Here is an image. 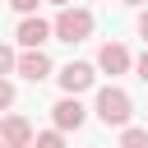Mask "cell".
Here are the masks:
<instances>
[{
    "instance_id": "ba28073f",
    "label": "cell",
    "mask_w": 148,
    "mask_h": 148,
    "mask_svg": "<svg viewBox=\"0 0 148 148\" xmlns=\"http://www.w3.org/2000/svg\"><path fill=\"white\" fill-rule=\"evenodd\" d=\"M134 60H130V51L120 46V42H106L102 51H97V69H106V74H125Z\"/></svg>"
},
{
    "instance_id": "7a4b0ae2",
    "label": "cell",
    "mask_w": 148,
    "mask_h": 148,
    "mask_svg": "<svg viewBox=\"0 0 148 148\" xmlns=\"http://www.w3.org/2000/svg\"><path fill=\"white\" fill-rule=\"evenodd\" d=\"M56 37H60V42H83V37H92V14L65 5V9L56 14Z\"/></svg>"
},
{
    "instance_id": "4fadbf2b",
    "label": "cell",
    "mask_w": 148,
    "mask_h": 148,
    "mask_svg": "<svg viewBox=\"0 0 148 148\" xmlns=\"http://www.w3.org/2000/svg\"><path fill=\"white\" fill-rule=\"evenodd\" d=\"M9 9H18V14H32V9H37V0H9Z\"/></svg>"
},
{
    "instance_id": "5bb4252c",
    "label": "cell",
    "mask_w": 148,
    "mask_h": 148,
    "mask_svg": "<svg viewBox=\"0 0 148 148\" xmlns=\"http://www.w3.org/2000/svg\"><path fill=\"white\" fill-rule=\"evenodd\" d=\"M134 69H139V79H143V83H148V51H143V56H139V60H134Z\"/></svg>"
},
{
    "instance_id": "52a82bcc",
    "label": "cell",
    "mask_w": 148,
    "mask_h": 148,
    "mask_svg": "<svg viewBox=\"0 0 148 148\" xmlns=\"http://www.w3.org/2000/svg\"><path fill=\"white\" fill-rule=\"evenodd\" d=\"M51 32H56V23H46V18H32V14H28V18L18 23V32H14V37H18V46H42Z\"/></svg>"
},
{
    "instance_id": "9a60e30c",
    "label": "cell",
    "mask_w": 148,
    "mask_h": 148,
    "mask_svg": "<svg viewBox=\"0 0 148 148\" xmlns=\"http://www.w3.org/2000/svg\"><path fill=\"white\" fill-rule=\"evenodd\" d=\"M139 37H143V42H148V9H143V14H139Z\"/></svg>"
},
{
    "instance_id": "3957f363",
    "label": "cell",
    "mask_w": 148,
    "mask_h": 148,
    "mask_svg": "<svg viewBox=\"0 0 148 148\" xmlns=\"http://www.w3.org/2000/svg\"><path fill=\"white\" fill-rule=\"evenodd\" d=\"M51 120L60 125V130H79L83 120H88V111H83V102H79V92H65L56 106H51Z\"/></svg>"
},
{
    "instance_id": "5b68a950",
    "label": "cell",
    "mask_w": 148,
    "mask_h": 148,
    "mask_svg": "<svg viewBox=\"0 0 148 148\" xmlns=\"http://www.w3.org/2000/svg\"><path fill=\"white\" fill-rule=\"evenodd\" d=\"M92 79H97V74H92V65H83V60H69V65L60 69V88H65V92H88Z\"/></svg>"
},
{
    "instance_id": "6da1fadb",
    "label": "cell",
    "mask_w": 148,
    "mask_h": 148,
    "mask_svg": "<svg viewBox=\"0 0 148 148\" xmlns=\"http://www.w3.org/2000/svg\"><path fill=\"white\" fill-rule=\"evenodd\" d=\"M92 111H97V120H102V125L125 130V125H130V116H134V102H130V92H125V88H102Z\"/></svg>"
},
{
    "instance_id": "277c9868",
    "label": "cell",
    "mask_w": 148,
    "mask_h": 148,
    "mask_svg": "<svg viewBox=\"0 0 148 148\" xmlns=\"http://www.w3.org/2000/svg\"><path fill=\"white\" fill-rule=\"evenodd\" d=\"M18 74H23L28 83H42V79L51 74V56H46L42 46H28V51L18 56Z\"/></svg>"
},
{
    "instance_id": "30bf717a",
    "label": "cell",
    "mask_w": 148,
    "mask_h": 148,
    "mask_svg": "<svg viewBox=\"0 0 148 148\" xmlns=\"http://www.w3.org/2000/svg\"><path fill=\"white\" fill-rule=\"evenodd\" d=\"M32 148H65V134H60V125H56V130H46V134H37V139H32Z\"/></svg>"
},
{
    "instance_id": "8992f818",
    "label": "cell",
    "mask_w": 148,
    "mask_h": 148,
    "mask_svg": "<svg viewBox=\"0 0 148 148\" xmlns=\"http://www.w3.org/2000/svg\"><path fill=\"white\" fill-rule=\"evenodd\" d=\"M0 139H5L9 148H32V125H28L23 116H5V120H0Z\"/></svg>"
},
{
    "instance_id": "2e32d148",
    "label": "cell",
    "mask_w": 148,
    "mask_h": 148,
    "mask_svg": "<svg viewBox=\"0 0 148 148\" xmlns=\"http://www.w3.org/2000/svg\"><path fill=\"white\" fill-rule=\"evenodd\" d=\"M125 5H148V0H125Z\"/></svg>"
},
{
    "instance_id": "9c48e42d",
    "label": "cell",
    "mask_w": 148,
    "mask_h": 148,
    "mask_svg": "<svg viewBox=\"0 0 148 148\" xmlns=\"http://www.w3.org/2000/svg\"><path fill=\"white\" fill-rule=\"evenodd\" d=\"M120 148H148V130L125 125V130H120Z\"/></svg>"
},
{
    "instance_id": "7c38bea8",
    "label": "cell",
    "mask_w": 148,
    "mask_h": 148,
    "mask_svg": "<svg viewBox=\"0 0 148 148\" xmlns=\"http://www.w3.org/2000/svg\"><path fill=\"white\" fill-rule=\"evenodd\" d=\"M5 106H14V83L0 74V111H5Z\"/></svg>"
},
{
    "instance_id": "8fae6325",
    "label": "cell",
    "mask_w": 148,
    "mask_h": 148,
    "mask_svg": "<svg viewBox=\"0 0 148 148\" xmlns=\"http://www.w3.org/2000/svg\"><path fill=\"white\" fill-rule=\"evenodd\" d=\"M9 69H18V56H14V51L0 42V74H9Z\"/></svg>"
},
{
    "instance_id": "ac0fdd59",
    "label": "cell",
    "mask_w": 148,
    "mask_h": 148,
    "mask_svg": "<svg viewBox=\"0 0 148 148\" xmlns=\"http://www.w3.org/2000/svg\"><path fill=\"white\" fill-rule=\"evenodd\" d=\"M0 148H9V143H5V139H0Z\"/></svg>"
},
{
    "instance_id": "e0dca14e",
    "label": "cell",
    "mask_w": 148,
    "mask_h": 148,
    "mask_svg": "<svg viewBox=\"0 0 148 148\" xmlns=\"http://www.w3.org/2000/svg\"><path fill=\"white\" fill-rule=\"evenodd\" d=\"M51 5H60V9H65V5H69V0H51Z\"/></svg>"
}]
</instances>
